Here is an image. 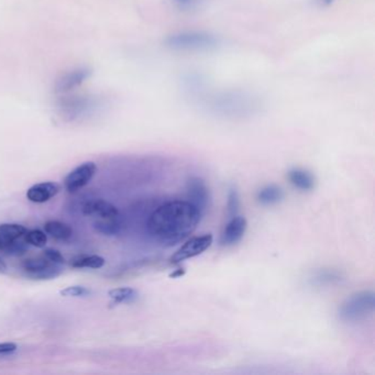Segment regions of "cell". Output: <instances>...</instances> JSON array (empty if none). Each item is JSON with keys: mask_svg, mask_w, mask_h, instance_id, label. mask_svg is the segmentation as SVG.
Wrapping results in <instances>:
<instances>
[{"mask_svg": "<svg viewBox=\"0 0 375 375\" xmlns=\"http://www.w3.org/2000/svg\"><path fill=\"white\" fill-rule=\"evenodd\" d=\"M202 213L188 201H169L157 206L147 219L150 236L157 244L173 246L192 235L201 221Z\"/></svg>", "mask_w": 375, "mask_h": 375, "instance_id": "1", "label": "cell"}, {"mask_svg": "<svg viewBox=\"0 0 375 375\" xmlns=\"http://www.w3.org/2000/svg\"><path fill=\"white\" fill-rule=\"evenodd\" d=\"M186 88L193 96L199 97L198 99L203 100L208 108L216 114L246 116L254 114V110L258 108V100L244 91H219L206 94L201 79L198 77H188L186 79Z\"/></svg>", "mask_w": 375, "mask_h": 375, "instance_id": "2", "label": "cell"}, {"mask_svg": "<svg viewBox=\"0 0 375 375\" xmlns=\"http://www.w3.org/2000/svg\"><path fill=\"white\" fill-rule=\"evenodd\" d=\"M165 44L175 51H208L221 44V39L207 31H180L165 39Z\"/></svg>", "mask_w": 375, "mask_h": 375, "instance_id": "3", "label": "cell"}, {"mask_svg": "<svg viewBox=\"0 0 375 375\" xmlns=\"http://www.w3.org/2000/svg\"><path fill=\"white\" fill-rule=\"evenodd\" d=\"M28 229L18 223H3L0 225V252L7 256H20L28 251L26 240Z\"/></svg>", "mask_w": 375, "mask_h": 375, "instance_id": "4", "label": "cell"}, {"mask_svg": "<svg viewBox=\"0 0 375 375\" xmlns=\"http://www.w3.org/2000/svg\"><path fill=\"white\" fill-rule=\"evenodd\" d=\"M374 293L363 291L351 295L341 305L339 310L340 318L345 322H359L372 314L374 310Z\"/></svg>", "mask_w": 375, "mask_h": 375, "instance_id": "5", "label": "cell"}, {"mask_svg": "<svg viewBox=\"0 0 375 375\" xmlns=\"http://www.w3.org/2000/svg\"><path fill=\"white\" fill-rule=\"evenodd\" d=\"M58 108L64 116L75 117L88 114L100 103L98 97L88 94H79L77 91L67 94L58 95Z\"/></svg>", "mask_w": 375, "mask_h": 375, "instance_id": "6", "label": "cell"}, {"mask_svg": "<svg viewBox=\"0 0 375 375\" xmlns=\"http://www.w3.org/2000/svg\"><path fill=\"white\" fill-rule=\"evenodd\" d=\"M22 269L29 279L38 281L55 279L62 273V265L48 261L44 256L25 260Z\"/></svg>", "mask_w": 375, "mask_h": 375, "instance_id": "7", "label": "cell"}, {"mask_svg": "<svg viewBox=\"0 0 375 375\" xmlns=\"http://www.w3.org/2000/svg\"><path fill=\"white\" fill-rule=\"evenodd\" d=\"M213 236L209 233H206L203 236L193 237L190 240L186 241L178 251L173 254L170 259L171 263L178 264L186 261V260L193 259L195 256H201L213 244Z\"/></svg>", "mask_w": 375, "mask_h": 375, "instance_id": "8", "label": "cell"}, {"mask_svg": "<svg viewBox=\"0 0 375 375\" xmlns=\"http://www.w3.org/2000/svg\"><path fill=\"white\" fill-rule=\"evenodd\" d=\"M97 166L94 162H85L67 174L64 180V188L70 193H74L84 188L94 178Z\"/></svg>", "mask_w": 375, "mask_h": 375, "instance_id": "9", "label": "cell"}, {"mask_svg": "<svg viewBox=\"0 0 375 375\" xmlns=\"http://www.w3.org/2000/svg\"><path fill=\"white\" fill-rule=\"evenodd\" d=\"M88 77L89 71L87 69H84V67H79V69L65 72L56 81L55 86H54L55 94L63 95L71 93V91H77V88L81 86L83 83H85Z\"/></svg>", "mask_w": 375, "mask_h": 375, "instance_id": "10", "label": "cell"}, {"mask_svg": "<svg viewBox=\"0 0 375 375\" xmlns=\"http://www.w3.org/2000/svg\"><path fill=\"white\" fill-rule=\"evenodd\" d=\"M186 190H188V202L195 206L197 211L203 216L209 205V190L206 183L199 178H190L186 185Z\"/></svg>", "mask_w": 375, "mask_h": 375, "instance_id": "11", "label": "cell"}, {"mask_svg": "<svg viewBox=\"0 0 375 375\" xmlns=\"http://www.w3.org/2000/svg\"><path fill=\"white\" fill-rule=\"evenodd\" d=\"M246 226H248V223H246L244 217L232 216L221 233V246H231L238 244L239 241L244 238Z\"/></svg>", "mask_w": 375, "mask_h": 375, "instance_id": "12", "label": "cell"}, {"mask_svg": "<svg viewBox=\"0 0 375 375\" xmlns=\"http://www.w3.org/2000/svg\"><path fill=\"white\" fill-rule=\"evenodd\" d=\"M61 190V186L58 183L42 182L31 186L27 190V198L32 203L42 204L50 201L54 196L58 195Z\"/></svg>", "mask_w": 375, "mask_h": 375, "instance_id": "13", "label": "cell"}, {"mask_svg": "<svg viewBox=\"0 0 375 375\" xmlns=\"http://www.w3.org/2000/svg\"><path fill=\"white\" fill-rule=\"evenodd\" d=\"M83 213L86 216H95L99 219L119 218V211L116 206L104 199H91L85 203Z\"/></svg>", "mask_w": 375, "mask_h": 375, "instance_id": "14", "label": "cell"}, {"mask_svg": "<svg viewBox=\"0 0 375 375\" xmlns=\"http://www.w3.org/2000/svg\"><path fill=\"white\" fill-rule=\"evenodd\" d=\"M289 183L297 190L308 192L315 188V178L312 173L303 169H293L287 174Z\"/></svg>", "mask_w": 375, "mask_h": 375, "instance_id": "15", "label": "cell"}, {"mask_svg": "<svg viewBox=\"0 0 375 375\" xmlns=\"http://www.w3.org/2000/svg\"><path fill=\"white\" fill-rule=\"evenodd\" d=\"M46 235L58 241H67L73 236V229L67 223L58 221H50L44 225Z\"/></svg>", "mask_w": 375, "mask_h": 375, "instance_id": "16", "label": "cell"}, {"mask_svg": "<svg viewBox=\"0 0 375 375\" xmlns=\"http://www.w3.org/2000/svg\"><path fill=\"white\" fill-rule=\"evenodd\" d=\"M284 197V193L281 188L277 185H268L265 188H261L258 192L256 199L262 205H275Z\"/></svg>", "mask_w": 375, "mask_h": 375, "instance_id": "17", "label": "cell"}, {"mask_svg": "<svg viewBox=\"0 0 375 375\" xmlns=\"http://www.w3.org/2000/svg\"><path fill=\"white\" fill-rule=\"evenodd\" d=\"M95 229L105 236H114L121 230V223L119 218L99 219L95 221Z\"/></svg>", "mask_w": 375, "mask_h": 375, "instance_id": "18", "label": "cell"}, {"mask_svg": "<svg viewBox=\"0 0 375 375\" xmlns=\"http://www.w3.org/2000/svg\"><path fill=\"white\" fill-rule=\"evenodd\" d=\"M105 264V259L100 256H85L77 258L71 262V265L75 269H100Z\"/></svg>", "mask_w": 375, "mask_h": 375, "instance_id": "19", "label": "cell"}, {"mask_svg": "<svg viewBox=\"0 0 375 375\" xmlns=\"http://www.w3.org/2000/svg\"><path fill=\"white\" fill-rule=\"evenodd\" d=\"M108 296L112 299L114 304H120V303L132 302L133 299L137 298L138 293L136 289L130 287H120L110 291Z\"/></svg>", "mask_w": 375, "mask_h": 375, "instance_id": "20", "label": "cell"}, {"mask_svg": "<svg viewBox=\"0 0 375 375\" xmlns=\"http://www.w3.org/2000/svg\"><path fill=\"white\" fill-rule=\"evenodd\" d=\"M26 240L29 246H36V248H44L48 242V236L44 231L34 229L28 230L26 233Z\"/></svg>", "mask_w": 375, "mask_h": 375, "instance_id": "21", "label": "cell"}, {"mask_svg": "<svg viewBox=\"0 0 375 375\" xmlns=\"http://www.w3.org/2000/svg\"><path fill=\"white\" fill-rule=\"evenodd\" d=\"M171 1L182 11H194L201 8L205 3V0H171Z\"/></svg>", "mask_w": 375, "mask_h": 375, "instance_id": "22", "label": "cell"}, {"mask_svg": "<svg viewBox=\"0 0 375 375\" xmlns=\"http://www.w3.org/2000/svg\"><path fill=\"white\" fill-rule=\"evenodd\" d=\"M89 294H91V291L88 289L84 287H79V285L66 287L63 291H61L62 296L65 297H84Z\"/></svg>", "mask_w": 375, "mask_h": 375, "instance_id": "23", "label": "cell"}, {"mask_svg": "<svg viewBox=\"0 0 375 375\" xmlns=\"http://www.w3.org/2000/svg\"><path fill=\"white\" fill-rule=\"evenodd\" d=\"M240 207L239 194L235 188H231L228 195V211L231 216H236Z\"/></svg>", "mask_w": 375, "mask_h": 375, "instance_id": "24", "label": "cell"}, {"mask_svg": "<svg viewBox=\"0 0 375 375\" xmlns=\"http://www.w3.org/2000/svg\"><path fill=\"white\" fill-rule=\"evenodd\" d=\"M42 256H46L48 261L53 262V263L58 264V265H63L65 263L64 256H62L61 252L58 251L55 249H44Z\"/></svg>", "mask_w": 375, "mask_h": 375, "instance_id": "25", "label": "cell"}, {"mask_svg": "<svg viewBox=\"0 0 375 375\" xmlns=\"http://www.w3.org/2000/svg\"><path fill=\"white\" fill-rule=\"evenodd\" d=\"M17 348H18L17 345L13 343H0V355H9V353H15Z\"/></svg>", "mask_w": 375, "mask_h": 375, "instance_id": "26", "label": "cell"}, {"mask_svg": "<svg viewBox=\"0 0 375 375\" xmlns=\"http://www.w3.org/2000/svg\"><path fill=\"white\" fill-rule=\"evenodd\" d=\"M335 1L336 0H317L318 5L322 6V7H328Z\"/></svg>", "mask_w": 375, "mask_h": 375, "instance_id": "27", "label": "cell"}, {"mask_svg": "<svg viewBox=\"0 0 375 375\" xmlns=\"http://www.w3.org/2000/svg\"><path fill=\"white\" fill-rule=\"evenodd\" d=\"M6 270H7V265H6V263L3 261V259L0 258V272H1V273H5Z\"/></svg>", "mask_w": 375, "mask_h": 375, "instance_id": "28", "label": "cell"}]
</instances>
